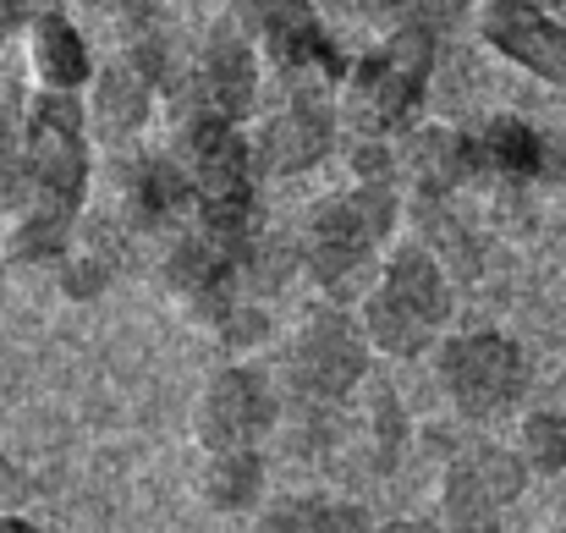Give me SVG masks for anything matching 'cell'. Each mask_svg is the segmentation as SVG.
<instances>
[{
	"mask_svg": "<svg viewBox=\"0 0 566 533\" xmlns=\"http://www.w3.org/2000/svg\"><path fill=\"white\" fill-rule=\"evenodd\" d=\"M22 160H28V187L39 198L33 220H28V242L55 248L83 181H88V138H83V105L66 88H50L33 100L28 127H22Z\"/></svg>",
	"mask_w": 566,
	"mask_h": 533,
	"instance_id": "obj_1",
	"label": "cell"
},
{
	"mask_svg": "<svg viewBox=\"0 0 566 533\" xmlns=\"http://www.w3.org/2000/svg\"><path fill=\"white\" fill-rule=\"evenodd\" d=\"M451 320V286L429 248H401L364 297V336L385 357H423Z\"/></svg>",
	"mask_w": 566,
	"mask_h": 533,
	"instance_id": "obj_2",
	"label": "cell"
},
{
	"mask_svg": "<svg viewBox=\"0 0 566 533\" xmlns=\"http://www.w3.org/2000/svg\"><path fill=\"white\" fill-rule=\"evenodd\" d=\"M434 374H440V390L451 396V407L473 424H490V418L512 412L528 396V379H534L528 353L501 331H473V336L440 342Z\"/></svg>",
	"mask_w": 566,
	"mask_h": 533,
	"instance_id": "obj_3",
	"label": "cell"
},
{
	"mask_svg": "<svg viewBox=\"0 0 566 533\" xmlns=\"http://www.w3.org/2000/svg\"><path fill=\"white\" fill-rule=\"evenodd\" d=\"M528 462L512 446H490L473 440L446 462V484H440V533H501L506 512L523 501L528 490Z\"/></svg>",
	"mask_w": 566,
	"mask_h": 533,
	"instance_id": "obj_4",
	"label": "cell"
},
{
	"mask_svg": "<svg viewBox=\"0 0 566 533\" xmlns=\"http://www.w3.org/2000/svg\"><path fill=\"white\" fill-rule=\"evenodd\" d=\"M434 72V33L429 28H396L379 50L353 66V122L364 133H390L412 116Z\"/></svg>",
	"mask_w": 566,
	"mask_h": 533,
	"instance_id": "obj_5",
	"label": "cell"
},
{
	"mask_svg": "<svg viewBox=\"0 0 566 533\" xmlns=\"http://www.w3.org/2000/svg\"><path fill=\"white\" fill-rule=\"evenodd\" d=\"M385 220H390V192H385L379 181H369V187H358V192L331 198V203L314 209V220H308V270H314V281H319L325 292L347 297V292L364 281L369 253H375V237L385 231Z\"/></svg>",
	"mask_w": 566,
	"mask_h": 533,
	"instance_id": "obj_6",
	"label": "cell"
},
{
	"mask_svg": "<svg viewBox=\"0 0 566 533\" xmlns=\"http://www.w3.org/2000/svg\"><path fill=\"white\" fill-rule=\"evenodd\" d=\"M248 177H253V155L237 138V127L226 116H203L188 127V181L198 192L203 226L209 237L226 248L242 220H248Z\"/></svg>",
	"mask_w": 566,
	"mask_h": 533,
	"instance_id": "obj_7",
	"label": "cell"
},
{
	"mask_svg": "<svg viewBox=\"0 0 566 533\" xmlns=\"http://www.w3.org/2000/svg\"><path fill=\"white\" fill-rule=\"evenodd\" d=\"M275 429V390L259 368H220L198 407H192V435L209 457L220 451H259L264 435Z\"/></svg>",
	"mask_w": 566,
	"mask_h": 533,
	"instance_id": "obj_8",
	"label": "cell"
},
{
	"mask_svg": "<svg viewBox=\"0 0 566 533\" xmlns=\"http://www.w3.org/2000/svg\"><path fill=\"white\" fill-rule=\"evenodd\" d=\"M364 368H369V336L342 309H319L292 342V385L314 401L353 396Z\"/></svg>",
	"mask_w": 566,
	"mask_h": 533,
	"instance_id": "obj_9",
	"label": "cell"
},
{
	"mask_svg": "<svg viewBox=\"0 0 566 533\" xmlns=\"http://www.w3.org/2000/svg\"><path fill=\"white\" fill-rule=\"evenodd\" d=\"M484 39L523 72L566 88V17L539 0H484Z\"/></svg>",
	"mask_w": 566,
	"mask_h": 533,
	"instance_id": "obj_10",
	"label": "cell"
},
{
	"mask_svg": "<svg viewBox=\"0 0 566 533\" xmlns=\"http://www.w3.org/2000/svg\"><path fill=\"white\" fill-rule=\"evenodd\" d=\"M325 149H331V111H325L308 88H297V100L270 122L259 160H264V171H303V166H314Z\"/></svg>",
	"mask_w": 566,
	"mask_h": 533,
	"instance_id": "obj_11",
	"label": "cell"
},
{
	"mask_svg": "<svg viewBox=\"0 0 566 533\" xmlns=\"http://www.w3.org/2000/svg\"><path fill=\"white\" fill-rule=\"evenodd\" d=\"M253 6H259L264 39H270V50H275V61H281L286 72L336 66V50H331V39L319 33L314 0H253Z\"/></svg>",
	"mask_w": 566,
	"mask_h": 533,
	"instance_id": "obj_12",
	"label": "cell"
},
{
	"mask_svg": "<svg viewBox=\"0 0 566 533\" xmlns=\"http://www.w3.org/2000/svg\"><path fill=\"white\" fill-rule=\"evenodd\" d=\"M203 94H209L214 116H226V122L253 111L259 72H253V50L242 44L237 28H214V39L203 50Z\"/></svg>",
	"mask_w": 566,
	"mask_h": 533,
	"instance_id": "obj_13",
	"label": "cell"
},
{
	"mask_svg": "<svg viewBox=\"0 0 566 533\" xmlns=\"http://www.w3.org/2000/svg\"><path fill=\"white\" fill-rule=\"evenodd\" d=\"M253 533H369L364 506L331 501V495H281L259 512Z\"/></svg>",
	"mask_w": 566,
	"mask_h": 533,
	"instance_id": "obj_14",
	"label": "cell"
},
{
	"mask_svg": "<svg viewBox=\"0 0 566 533\" xmlns=\"http://www.w3.org/2000/svg\"><path fill=\"white\" fill-rule=\"evenodd\" d=\"M479 155H484V171L506 181H534L551 171V144L517 116H495L479 138Z\"/></svg>",
	"mask_w": 566,
	"mask_h": 533,
	"instance_id": "obj_15",
	"label": "cell"
},
{
	"mask_svg": "<svg viewBox=\"0 0 566 533\" xmlns=\"http://www.w3.org/2000/svg\"><path fill=\"white\" fill-rule=\"evenodd\" d=\"M412 177L423 181V192H451L457 181L479 177L484 171V155H479V138H462V133H418L412 149Z\"/></svg>",
	"mask_w": 566,
	"mask_h": 533,
	"instance_id": "obj_16",
	"label": "cell"
},
{
	"mask_svg": "<svg viewBox=\"0 0 566 533\" xmlns=\"http://www.w3.org/2000/svg\"><path fill=\"white\" fill-rule=\"evenodd\" d=\"M33 61H39V72H44L50 88H77V83H88V72H94L83 33H77L66 17H55V11H44V17L33 22Z\"/></svg>",
	"mask_w": 566,
	"mask_h": 533,
	"instance_id": "obj_17",
	"label": "cell"
},
{
	"mask_svg": "<svg viewBox=\"0 0 566 533\" xmlns=\"http://www.w3.org/2000/svg\"><path fill=\"white\" fill-rule=\"evenodd\" d=\"M198 490L214 512H248L264 495V457L259 451H220V457H209Z\"/></svg>",
	"mask_w": 566,
	"mask_h": 533,
	"instance_id": "obj_18",
	"label": "cell"
},
{
	"mask_svg": "<svg viewBox=\"0 0 566 533\" xmlns=\"http://www.w3.org/2000/svg\"><path fill=\"white\" fill-rule=\"evenodd\" d=\"M144 111H149V83H144V72H138V66H105L99 83H94V122H99L111 138H127V133H138Z\"/></svg>",
	"mask_w": 566,
	"mask_h": 533,
	"instance_id": "obj_19",
	"label": "cell"
},
{
	"mask_svg": "<svg viewBox=\"0 0 566 533\" xmlns=\"http://www.w3.org/2000/svg\"><path fill=\"white\" fill-rule=\"evenodd\" d=\"M517 457L528 462L534 479H562L566 473V412H528L523 429H517Z\"/></svg>",
	"mask_w": 566,
	"mask_h": 533,
	"instance_id": "obj_20",
	"label": "cell"
},
{
	"mask_svg": "<svg viewBox=\"0 0 566 533\" xmlns=\"http://www.w3.org/2000/svg\"><path fill=\"white\" fill-rule=\"evenodd\" d=\"M182 209H188V177H182L177 166H166V160L144 166V181H138V215H144L149 226H160V220H177Z\"/></svg>",
	"mask_w": 566,
	"mask_h": 533,
	"instance_id": "obj_21",
	"label": "cell"
},
{
	"mask_svg": "<svg viewBox=\"0 0 566 533\" xmlns=\"http://www.w3.org/2000/svg\"><path fill=\"white\" fill-rule=\"evenodd\" d=\"M28 181V160H22V138H17V111L11 100H0V203H17Z\"/></svg>",
	"mask_w": 566,
	"mask_h": 533,
	"instance_id": "obj_22",
	"label": "cell"
},
{
	"mask_svg": "<svg viewBox=\"0 0 566 533\" xmlns=\"http://www.w3.org/2000/svg\"><path fill=\"white\" fill-rule=\"evenodd\" d=\"M353 6H369V11H423L429 22H440V17L451 22L468 0H353Z\"/></svg>",
	"mask_w": 566,
	"mask_h": 533,
	"instance_id": "obj_23",
	"label": "cell"
},
{
	"mask_svg": "<svg viewBox=\"0 0 566 533\" xmlns=\"http://www.w3.org/2000/svg\"><path fill=\"white\" fill-rule=\"evenodd\" d=\"M28 495H33V479H28L17 462H6V457H0V512H17Z\"/></svg>",
	"mask_w": 566,
	"mask_h": 533,
	"instance_id": "obj_24",
	"label": "cell"
},
{
	"mask_svg": "<svg viewBox=\"0 0 566 533\" xmlns=\"http://www.w3.org/2000/svg\"><path fill=\"white\" fill-rule=\"evenodd\" d=\"M369 533H440V529L423 523V518H390V523H375Z\"/></svg>",
	"mask_w": 566,
	"mask_h": 533,
	"instance_id": "obj_25",
	"label": "cell"
},
{
	"mask_svg": "<svg viewBox=\"0 0 566 533\" xmlns=\"http://www.w3.org/2000/svg\"><path fill=\"white\" fill-rule=\"evenodd\" d=\"M0 533H44V529H33V523H22V518H11V512H0Z\"/></svg>",
	"mask_w": 566,
	"mask_h": 533,
	"instance_id": "obj_26",
	"label": "cell"
},
{
	"mask_svg": "<svg viewBox=\"0 0 566 533\" xmlns=\"http://www.w3.org/2000/svg\"><path fill=\"white\" fill-rule=\"evenodd\" d=\"M556 523H562V533H566V501H562V512H556Z\"/></svg>",
	"mask_w": 566,
	"mask_h": 533,
	"instance_id": "obj_27",
	"label": "cell"
},
{
	"mask_svg": "<svg viewBox=\"0 0 566 533\" xmlns=\"http://www.w3.org/2000/svg\"><path fill=\"white\" fill-rule=\"evenodd\" d=\"M556 17H566V0H556Z\"/></svg>",
	"mask_w": 566,
	"mask_h": 533,
	"instance_id": "obj_28",
	"label": "cell"
},
{
	"mask_svg": "<svg viewBox=\"0 0 566 533\" xmlns=\"http://www.w3.org/2000/svg\"><path fill=\"white\" fill-rule=\"evenodd\" d=\"M539 6H556V0H539Z\"/></svg>",
	"mask_w": 566,
	"mask_h": 533,
	"instance_id": "obj_29",
	"label": "cell"
}]
</instances>
